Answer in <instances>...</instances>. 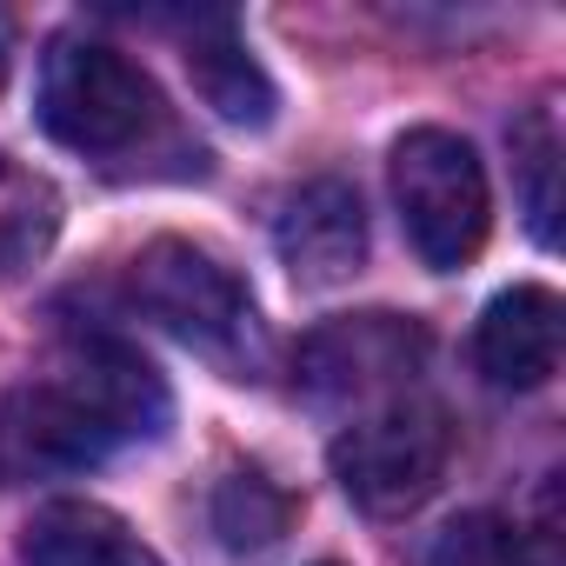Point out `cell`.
Returning <instances> with one entry per match:
<instances>
[{"label":"cell","instance_id":"3957f363","mask_svg":"<svg viewBox=\"0 0 566 566\" xmlns=\"http://www.w3.org/2000/svg\"><path fill=\"white\" fill-rule=\"evenodd\" d=\"M160 120V87L107 41L61 34L41 61V127L74 154H127Z\"/></svg>","mask_w":566,"mask_h":566},{"label":"cell","instance_id":"8fae6325","mask_svg":"<svg viewBox=\"0 0 566 566\" xmlns=\"http://www.w3.org/2000/svg\"><path fill=\"white\" fill-rule=\"evenodd\" d=\"M61 233V193L34 167L0 154V280L28 273Z\"/></svg>","mask_w":566,"mask_h":566},{"label":"cell","instance_id":"2e32d148","mask_svg":"<svg viewBox=\"0 0 566 566\" xmlns=\"http://www.w3.org/2000/svg\"><path fill=\"white\" fill-rule=\"evenodd\" d=\"M327 566H334V559H327Z\"/></svg>","mask_w":566,"mask_h":566},{"label":"cell","instance_id":"9a60e30c","mask_svg":"<svg viewBox=\"0 0 566 566\" xmlns=\"http://www.w3.org/2000/svg\"><path fill=\"white\" fill-rule=\"evenodd\" d=\"M0 81H8V54H0Z\"/></svg>","mask_w":566,"mask_h":566},{"label":"cell","instance_id":"4fadbf2b","mask_svg":"<svg viewBox=\"0 0 566 566\" xmlns=\"http://www.w3.org/2000/svg\"><path fill=\"white\" fill-rule=\"evenodd\" d=\"M427 566H539V546L500 513H460L427 546Z\"/></svg>","mask_w":566,"mask_h":566},{"label":"cell","instance_id":"52a82bcc","mask_svg":"<svg viewBox=\"0 0 566 566\" xmlns=\"http://www.w3.org/2000/svg\"><path fill=\"white\" fill-rule=\"evenodd\" d=\"M273 247H280V260H287V273L301 287H340V280L360 273V260H367L360 193L347 180H334V174L301 180L273 207Z\"/></svg>","mask_w":566,"mask_h":566},{"label":"cell","instance_id":"5bb4252c","mask_svg":"<svg viewBox=\"0 0 566 566\" xmlns=\"http://www.w3.org/2000/svg\"><path fill=\"white\" fill-rule=\"evenodd\" d=\"M513 154H520V174H526V213H533V233L553 240V213H559V127H553V107H533L526 127L513 134Z\"/></svg>","mask_w":566,"mask_h":566},{"label":"cell","instance_id":"6da1fadb","mask_svg":"<svg viewBox=\"0 0 566 566\" xmlns=\"http://www.w3.org/2000/svg\"><path fill=\"white\" fill-rule=\"evenodd\" d=\"M160 427H167L160 374L120 340H87L48 380H28L0 400V480L8 486L61 480L101 467L134 440H154Z\"/></svg>","mask_w":566,"mask_h":566},{"label":"cell","instance_id":"7c38bea8","mask_svg":"<svg viewBox=\"0 0 566 566\" xmlns=\"http://www.w3.org/2000/svg\"><path fill=\"white\" fill-rule=\"evenodd\" d=\"M287 526H294V493L280 486V480H266L260 467H240V473L220 480V493H213V533H220L227 553H260Z\"/></svg>","mask_w":566,"mask_h":566},{"label":"cell","instance_id":"ba28073f","mask_svg":"<svg viewBox=\"0 0 566 566\" xmlns=\"http://www.w3.org/2000/svg\"><path fill=\"white\" fill-rule=\"evenodd\" d=\"M559 334H566V314H559V294L553 287H506L480 314L473 360H480V374L500 394H533L559 367Z\"/></svg>","mask_w":566,"mask_h":566},{"label":"cell","instance_id":"5b68a950","mask_svg":"<svg viewBox=\"0 0 566 566\" xmlns=\"http://www.w3.org/2000/svg\"><path fill=\"white\" fill-rule=\"evenodd\" d=\"M127 301L154 327H167L174 340L213 360H240L253 347V301L240 273L193 240H147L127 266Z\"/></svg>","mask_w":566,"mask_h":566},{"label":"cell","instance_id":"30bf717a","mask_svg":"<svg viewBox=\"0 0 566 566\" xmlns=\"http://www.w3.org/2000/svg\"><path fill=\"white\" fill-rule=\"evenodd\" d=\"M187 74H193L200 101L220 120H233V127H266L273 120V81L260 74V61L247 54L240 28L227 14L193 21V34H187Z\"/></svg>","mask_w":566,"mask_h":566},{"label":"cell","instance_id":"8992f818","mask_svg":"<svg viewBox=\"0 0 566 566\" xmlns=\"http://www.w3.org/2000/svg\"><path fill=\"white\" fill-rule=\"evenodd\" d=\"M427 360V334L400 314H347L301 340V394L307 400H367L407 387Z\"/></svg>","mask_w":566,"mask_h":566},{"label":"cell","instance_id":"277c9868","mask_svg":"<svg viewBox=\"0 0 566 566\" xmlns=\"http://www.w3.org/2000/svg\"><path fill=\"white\" fill-rule=\"evenodd\" d=\"M334 480L340 493L374 513V520H400L420 500H433V486L453 467V420L440 400H387L380 413L354 420L334 440Z\"/></svg>","mask_w":566,"mask_h":566},{"label":"cell","instance_id":"7a4b0ae2","mask_svg":"<svg viewBox=\"0 0 566 566\" xmlns=\"http://www.w3.org/2000/svg\"><path fill=\"white\" fill-rule=\"evenodd\" d=\"M394 207H400V227L413 240V253L440 273L467 266L480 247H486V227H493V193H486V167L480 154L447 134V127H413L394 140Z\"/></svg>","mask_w":566,"mask_h":566},{"label":"cell","instance_id":"9c48e42d","mask_svg":"<svg viewBox=\"0 0 566 566\" xmlns=\"http://www.w3.org/2000/svg\"><path fill=\"white\" fill-rule=\"evenodd\" d=\"M21 566H160V553L94 500H54L21 526Z\"/></svg>","mask_w":566,"mask_h":566}]
</instances>
